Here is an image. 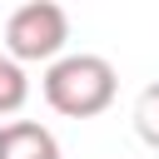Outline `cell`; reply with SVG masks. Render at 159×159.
<instances>
[{"mask_svg":"<svg viewBox=\"0 0 159 159\" xmlns=\"http://www.w3.org/2000/svg\"><path fill=\"white\" fill-rule=\"evenodd\" d=\"M40 89H45V104L55 114H65V119H94V114H104L114 104L119 75H114V65L104 55H60L45 70Z\"/></svg>","mask_w":159,"mask_h":159,"instance_id":"6da1fadb","label":"cell"},{"mask_svg":"<svg viewBox=\"0 0 159 159\" xmlns=\"http://www.w3.org/2000/svg\"><path fill=\"white\" fill-rule=\"evenodd\" d=\"M65 40H70V15L55 0H30V5L10 10V20H5V50H10L15 65H25V60L55 65Z\"/></svg>","mask_w":159,"mask_h":159,"instance_id":"7a4b0ae2","label":"cell"},{"mask_svg":"<svg viewBox=\"0 0 159 159\" xmlns=\"http://www.w3.org/2000/svg\"><path fill=\"white\" fill-rule=\"evenodd\" d=\"M0 159H60V139L40 119H10L0 124Z\"/></svg>","mask_w":159,"mask_h":159,"instance_id":"3957f363","label":"cell"},{"mask_svg":"<svg viewBox=\"0 0 159 159\" xmlns=\"http://www.w3.org/2000/svg\"><path fill=\"white\" fill-rule=\"evenodd\" d=\"M25 99H30V80H25V70H20L10 55H0V119H5V114H20Z\"/></svg>","mask_w":159,"mask_h":159,"instance_id":"277c9868","label":"cell"},{"mask_svg":"<svg viewBox=\"0 0 159 159\" xmlns=\"http://www.w3.org/2000/svg\"><path fill=\"white\" fill-rule=\"evenodd\" d=\"M134 129H139V139H144L149 149H159V80L139 94V104H134Z\"/></svg>","mask_w":159,"mask_h":159,"instance_id":"5b68a950","label":"cell"}]
</instances>
